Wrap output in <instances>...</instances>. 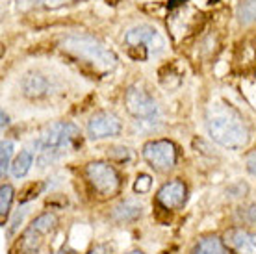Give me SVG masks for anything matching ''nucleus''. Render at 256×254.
I'll list each match as a JSON object with an SVG mask.
<instances>
[{
    "label": "nucleus",
    "mask_w": 256,
    "mask_h": 254,
    "mask_svg": "<svg viewBox=\"0 0 256 254\" xmlns=\"http://www.w3.org/2000/svg\"><path fill=\"white\" fill-rule=\"evenodd\" d=\"M206 128L210 138L224 148H244L249 143V128L244 115L230 104L214 102L206 112Z\"/></svg>",
    "instance_id": "obj_1"
},
{
    "label": "nucleus",
    "mask_w": 256,
    "mask_h": 254,
    "mask_svg": "<svg viewBox=\"0 0 256 254\" xmlns=\"http://www.w3.org/2000/svg\"><path fill=\"white\" fill-rule=\"evenodd\" d=\"M78 138L80 130L72 122H54L46 126L38 140L34 141V146L39 152V162L46 164L60 158L62 154L74 146Z\"/></svg>",
    "instance_id": "obj_2"
},
{
    "label": "nucleus",
    "mask_w": 256,
    "mask_h": 254,
    "mask_svg": "<svg viewBox=\"0 0 256 254\" xmlns=\"http://www.w3.org/2000/svg\"><path fill=\"white\" fill-rule=\"evenodd\" d=\"M64 48L91 64L95 69L112 70L117 65V58L90 36H70L64 41Z\"/></svg>",
    "instance_id": "obj_3"
},
{
    "label": "nucleus",
    "mask_w": 256,
    "mask_h": 254,
    "mask_svg": "<svg viewBox=\"0 0 256 254\" xmlns=\"http://www.w3.org/2000/svg\"><path fill=\"white\" fill-rule=\"evenodd\" d=\"M86 178L98 197L108 198L119 193L121 178L114 167L106 162H91L86 166Z\"/></svg>",
    "instance_id": "obj_4"
},
{
    "label": "nucleus",
    "mask_w": 256,
    "mask_h": 254,
    "mask_svg": "<svg viewBox=\"0 0 256 254\" xmlns=\"http://www.w3.org/2000/svg\"><path fill=\"white\" fill-rule=\"evenodd\" d=\"M143 158L148 166L156 171H169L176 166L178 150L173 141L169 140H154L143 145Z\"/></svg>",
    "instance_id": "obj_5"
},
{
    "label": "nucleus",
    "mask_w": 256,
    "mask_h": 254,
    "mask_svg": "<svg viewBox=\"0 0 256 254\" xmlns=\"http://www.w3.org/2000/svg\"><path fill=\"white\" fill-rule=\"evenodd\" d=\"M124 43L130 46V50H134V48H145L147 56L160 54L164 50V46H166V41L158 34V30L148 24H141L132 28V30H128L126 36H124Z\"/></svg>",
    "instance_id": "obj_6"
},
{
    "label": "nucleus",
    "mask_w": 256,
    "mask_h": 254,
    "mask_svg": "<svg viewBox=\"0 0 256 254\" xmlns=\"http://www.w3.org/2000/svg\"><path fill=\"white\" fill-rule=\"evenodd\" d=\"M124 106L126 112L136 119H145L150 121L158 115V106L147 91L140 88H128L124 93Z\"/></svg>",
    "instance_id": "obj_7"
},
{
    "label": "nucleus",
    "mask_w": 256,
    "mask_h": 254,
    "mask_svg": "<svg viewBox=\"0 0 256 254\" xmlns=\"http://www.w3.org/2000/svg\"><path fill=\"white\" fill-rule=\"evenodd\" d=\"M122 130V124L116 114L110 112H98L88 122V136L91 140H106L116 138Z\"/></svg>",
    "instance_id": "obj_8"
},
{
    "label": "nucleus",
    "mask_w": 256,
    "mask_h": 254,
    "mask_svg": "<svg viewBox=\"0 0 256 254\" xmlns=\"http://www.w3.org/2000/svg\"><path fill=\"white\" fill-rule=\"evenodd\" d=\"M221 242L230 254H256V236L240 226L226 230Z\"/></svg>",
    "instance_id": "obj_9"
},
{
    "label": "nucleus",
    "mask_w": 256,
    "mask_h": 254,
    "mask_svg": "<svg viewBox=\"0 0 256 254\" xmlns=\"http://www.w3.org/2000/svg\"><path fill=\"white\" fill-rule=\"evenodd\" d=\"M188 198V188L180 180H171L160 188L156 200L164 210H180Z\"/></svg>",
    "instance_id": "obj_10"
},
{
    "label": "nucleus",
    "mask_w": 256,
    "mask_h": 254,
    "mask_svg": "<svg viewBox=\"0 0 256 254\" xmlns=\"http://www.w3.org/2000/svg\"><path fill=\"white\" fill-rule=\"evenodd\" d=\"M46 88H48L46 78L41 76V74H36V72L26 74L24 80H22L24 95L30 96V98H39V96H43L46 93Z\"/></svg>",
    "instance_id": "obj_11"
},
{
    "label": "nucleus",
    "mask_w": 256,
    "mask_h": 254,
    "mask_svg": "<svg viewBox=\"0 0 256 254\" xmlns=\"http://www.w3.org/2000/svg\"><path fill=\"white\" fill-rule=\"evenodd\" d=\"M141 204L134 202V200H124L119 206H116L114 210V219L119 222H128V221H136L138 217H141Z\"/></svg>",
    "instance_id": "obj_12"
},
{
    "label": "nucleus",
    "mask_w": 256,
    "mask_h": 254,
    "mask_svg": "<svg viewBox=\"0 0 256 254\" xmlns=\"http://www.w3.org/2000/svg\"><path fill=\"white\" fill-rule=\"evenodd\" d=\"M192 254H226V248H224L223 242L219 238H204L193 247Z\"/></svg>",
    "instance_id": "obj_13"
},
{
    "label": "nucleus",
    "mask_w": 256,
    "mask_h": 254,
    "mask_svg": "<svg viewBox=\"0 0 256 254\" xmlns=\"http://www.w3.org/2000/svg\"><path fill=\"white\" fill-rule=\"evenodd\" d=\"M34 164V156L32 152H28V150H22V152L17 156V158L13 160L12 164V174L15 178H22L28 174V171H30V167H32Z\"/></svg>",
    "instance_id": "obj_14"
},
{
    "label": "nucleus",
    "mask_w": 256,
    "mask_h": 254,
    "mask_svg": "<svg viewBox=\"0 0 256 254\" xmlns=\"http://www.w3.org/2000/svg\"><path fill=\"white\" fill-rule=\"evenodd\" d=\"M56 224H58V217L54 216V214H43V216H39L38 219L32 222L30 232L38 236H45V234H48Z\"/></svg>",
    "instance_id": "obj_15"
},
{
    "label": "nucleus",
    "mask_w": 256,
    "mask_h": 254,
    "mask_svg": "<svg viewBox=\"0 0 256 254\" xmlns=\"http://www.w3.org/2000/svg\"><path fill=\"white\" fill-rule=\"evenodd\" d=\"M12 200H13V188L10 184H4L0 188V219H2V222L6 221L8 214H10Z\"/></svg>",
    "instance_id": "obj_16"
},
{
    "label": "nucleus",
    "mask_w": 256,
    "mask_h": 254,
    "mask_svg": "<svg viewBox=\"0 0 256 254\" xmlns=\"http://www.w3.org/2000/svg\"><path fill=\"white\" fill-rule=\"evenodd\" d=\"M0 172H2V176L6 174L10 169H12V156H13V143L12 141H2V145H0Z\"/></svg>",
    "instance_id": "obj_17"
},
{
    "label": "nucleus",
    "mask_w": 256,
    "mask_h": 254,
    "mask_svg": "<svg viewBox=\"0 0 256 254\" xmlns=\"http://www.w3.org/2000/svg\"><path fill=\"white\" fill-rule=\"evenodd\" d=\"M150 184H152V180L148 174H140L134 184V191L136 193H145V191L150 190Z\"/></svg>",
    "instance_id": "obj_18"
},
{
    "label": "nucleus",
    "mask_w": 256,
    "mask_h": 254,
    "mask_svg": "<svg viewBox=\"0 0 256 254\" xmlns=\"http://www.w3.org/2000/svg\"><path fill=\"white\" fill-rule=\"evenodd\" d=\"M41 190H43V184H38V186L30 184V186H28V190L22 191V195H20V202L24 204V202H28V200H32V198H36Z\"/></svg>",
    "instance_id": "obj_19"
},
{
    "label": "nucleus",
    "mask_w": 256,
    "mask_h": 254,
    "mask_svg": "<svg viewBox=\"0 0 256 254\" xmlns=\"http://www.w3.org/2000/svg\"><path fill=\"white\" fill-rule=\"evenodd\" d=\"M245 164H247V171H249L252 176H256V150H250V152L247 154Z\"/></svg>",
    "instance_id": "obj_20"
},
{
    "label": "nucleus",
    "mask_w": 256,
    "mask_h": 254,
    "mask_svg": "<svg viewBox=\"0 0 256 254\" xmlns=\"http://www.w3.org/2000/svg\"><path fill=\"white\" fill-rule=\"evenodd\" d=\"M39 4H43L46 8H60L64 4H69V2H74V0H36Z\"/></svg>",
    "instance_id": "obj_21"
},
{
    "label": "nucleus",
    "mask_w": 256,
    "mask_h": 254,
    "mask_svg": "<svg viewBox=\"0 0 256 254\" xmlns=\"http://www.w3.org/2000/svg\"><path fill=\"white\" fill-rule=\"evenodd\" d=\"M244 219L249 222V224H256V204H252V206H249V208L245 210Z\"/></svg>",
    "instance_id": "obj_22"
},
{
    "label": "nucleus",
    "mask_w": 256,
    "mask_h": 254,
    "mask_svg": "<svg viewBox=\"0 0 256 254\" xmlns=\"http://www.w3.org/2000/svg\"><path fill=\"white\" fill-rule=\"evenodd\" d=\"M88 254H112V247H108V245H98V247H95Z\"/></svg>",
    "instance_id": "obj_23"
},
{
    "label": "nucleus",
    "mask_w": 256,
    "mask_h": 254,
    "mask_svg": "<svg viewBox=\"0 0 256 254\" xmlns=\"http://www.w3.org/2000/svg\"><path fill=\"white\" fill-rule=\"evenodd\" d=\"M6 124H8V117H6V114L2 112V126H6Z\"/></svg>",
    "instance_id": "obj_24"
},
{
    "label": "nucleus",
    "mask_w": 256,
    "mask_h": 254,
    "mask_svg": "<svg viewBox=\"0 0 256 254\" xmlns=\"http://www.w3.org/2000/svg\"><path fill=\"white\" fill-rule=\"evenodd\" d=\"M128 254H143L141 250H132V252H128Z\"/></svg>",
    "instance_id": "obj_25"
}]
</instances>
